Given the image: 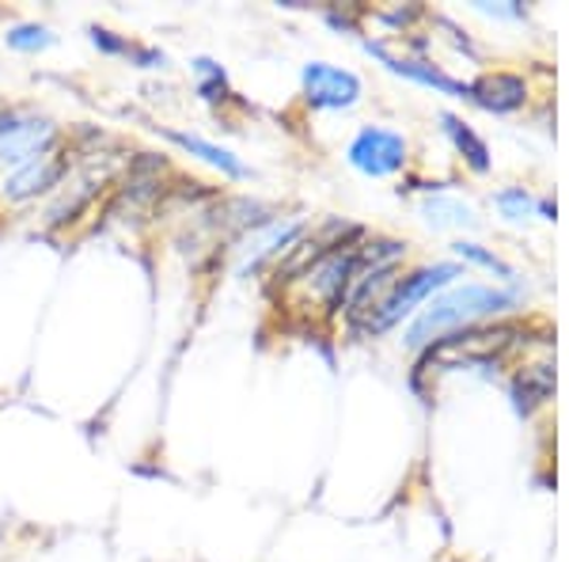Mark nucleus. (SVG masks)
I'll use <instances>...</instances> for the list:
<instances>
[{"instance_id": "13", "label": "nucleus", "mask_w": 569, "mask_h": 562, "mask_svg": "<svg viewBox=\"0 0 569 562\" xmlns=\"http://www.w3.org/2000/svg\"><path fill=\"white\" fill-rule=\"evenodd\" d=\"M421 214L433 228H460V225H479V217H475V209L467 206L460 198H429L426 206H421Z\"/></svg>"}, {"instance_id": "17", "label": "nucleus", "mask_w": 569, "mask_h": 562, "mask_svg": "<svg viewBox=\"0 0 569 562\" xmlns=\"http://www.w3.org/2000/svg\"><path fill=\"white\" fill-rule=\"evenodd\" d=\"M498 209L509 220H528L531 209H536V201H531V195L525 187H512V190H501L498 195Z\"/></svg>"}, {"instance_id": "16", "label": "nucleus", "mask_w": 569, "mask_h": 562, "mask_svg": "<svg viewBox=\"0 0 569 562\" xmlns=\"http://www.w3.org/2000/svg\"><path fill=\"white\" fill-rule=\"evenodd\" d=\"M452 252H456V255H460V259H463V263L486 266V270L501 274V278H512V266H505V263L498 259V255H493V252H486V247H479V244H463V239H460V244H456V247H452Z\"/></svg>"}, {"instance_id": "6", "label": "nucleus", "mask_w": 569, "mask_h": 562, "mask_svg": "<svg viewBox=\"0 0 569 562\" xmlns=\"http://www.w3.org/2000/svg\"><path fill=\"white\" fill-rule=\"evenodd\" d=\"M66 175H69V156L66 152L39 156V160L8 171V179L0 183V195H4L8 201H31V198L46 195V190L61 187Z\"/></svg>"}, {"instance_id": "14", "label": "nucleus", "mask_w": 569, "mask_h": 562, "mask_svg": "<svg viewBox=\"0 0 569 562\" xmlns=\"http://www.w3.org/2000/svg\"><path fill=\"white\" fill-rule=\"evenodd\" d=\"M4 42L20 53H39V50H50V46L58 42V34L42 23H16V27H8Z\"/></svg>"}, {"instance_id": "18", "label": "nucleus", "mask_w": 569, "mask_h": 562, "mask_svg": "<svg viewBox=\"0 0 569 562\" xmlns=\"http://www.w3.org/2000/svg\"><path fill=\"white\" fill-rule=\"evenodd\" d=\"M88 34H91V42H96L103 53H130V42L118 39V34H114V31H107V27H91Z\"/></svg>"}, {"instance_id": "19", "label": "nucleus", "mask_w": 569, "mask_h": 562, "mask_svg": "<svg viewBox=\"0 0 569 562\" xmlns=\"http://www.w3.org/2000/svg\"><path fill=\"white\" fill-rule=\"evenodd\" d=\"M130 58H133V66H141V69H163V66H168V53L152 50V46H130Z\"/></svg>"}, {"instance_id": "2", "label": "nucleus", "mask_w": 569, "mask_h": 562, "mask_svg": "<svg viewBox=\"0 0 569 562\" xmlns=\"http://www.w3.org/2000/svg\"><path fill=\"white\" fill-rule=\"evenodd\" d=\"M456 278H463V270L456 263H437V266H426V270L407 274V278H399L391 285L388 297L376 304V312L365 319L361 331L365 335H383V331H391L395 324H402L429 293L445 289V285H452Z\"/></svg>"}, {"instance_id": "5", "label": "nucleus", "mask_w": 569, "mask_h": 562, "mask_svg": "<svg viewBox=\"0 0 569 562\" xmlns=\"http://www.w3.org/2000/svg\"><path fill=\"white\" fill-rule=\"evenodd\" d=\"M305 96L319 110H346L361 99V80L350 69L311 61V66H305Z\"/></svg>"}, {"instance_id": "11", "label": "nucleus", "mask_w": 569, "mask_h": 562, "mask_svg": "<svg viewBox=\"0 0 569 562\" xmlns=\"http://www.w3.org/2000/svg\"><path fill=\"white\" fill-rule=\"evenodd\" d=\"M550 388H555V373H550L547 365L525 368V373L517 376V384H512V400H517V411L531 414L550 395Z\"/></svg>"}, {"instance_id": "4", "label": "nucleus", "mask_w": 569, "mask_h": 562, "mask_svg": "<svg viewBox=\"0 0 569 562\" xmlns=\"http://www.w3.org/2000/svg\"><path fill=\"white\" fill-rule=\"evenodd\" d=\"M346 156H350V164L361 175L383 179V175L402 171V164H407V141H402V134L383 130V126H365L350 141V152Z\"/></svg>"}, {"instance_id": "9", "label": "nucleus", "mask_w": 569, "mask_h": 562, "mask_svg": "<svg viewBox=\"0 0 569 562\" xmlns=\"http://www.w3.org/2000/svg\"><path fill=\"white\" fill-rule=\"evenodd\" d=\"M467 99H475V103L493 110V115H509V110L525 103V80L512 77V72H493V77L475 80Z\"/></svg>"}, {"instance_id": "8", "label": "nucleus", "mask_w": 569, "mask_h": 562, "mask_svg": "<svg viewBox=\"0 0 569 562\" xmlns=\"http://www.w3.org/2000/svg\"><path fill=\"white\" fill-rule=\"evenodd\" d=\"M365 50H369L372 58H380L383 66H388L391 72H399V77H410V80H418V85H429V88L445 91V96H460V99H467V91H471V85H460V80L445 77V72H440V69H433V66H426V61H410V58H391V53L383 50L380 42H365Z\"/></svg>"}, {"instance_id": "7", "label": "nucleus", "mask_w": 569, "mask_h": 562, "mask_svg": "<svg viewBox=\"0 0 569 562\" xmlns=\"http://www.w3.org/2000/svg\"><path fill=\"white\" fill-rule=\"evenodd\" d=\"M297 236H300L297 220H292V225H278V220H270V225L247 233V247H243V259H240V278H247L251 270H259V266L270 259V255L284 252V247H289Z\"/></svg>"}, {"instance_id": "15", "label": "nucleus", "mask_w": 569, "mask_h": 562, "mask_svg": "<svg viewBox=\"0 0 569 562\" xmlns=\"http://www.w3.org/2000/svg\"><path fill=\"white\" fill-rule=\"evenodd\" d=\"M194 72H198V96L206 99V103H224L228 99L224 69H220L213 58H194Z\"/></svg>"}, {"instance_id": "12", "label": "nucleus", "mask_w": 569, "mask_h": 562, "mask_svg": "<svg viewBox=\"0 0 569 562\" xmlns=\"http://www.w3.org/2000/svg\"><path fill=\"white\" fill-rule=\"evenodd\" d=\"M440 122H445V134L456 141V149L467 156V164H471L475 171H486L490 168V149H486V141L479 134L471 130L467 122H460L456 115H440Z\"/></svg>"}, {"instance_id": "3", "label": "nucleus", "mask_w": 569, "mask_h": 562, "mask_svg": "<svg viewBox=\"0 0 569 562\" xmlns=\"http://www.w3.org/2000/svg\"><path fill=\"white\" fill-rule=\"evenodd\" d=\"M58 126L50 118H31L20 110H0V168L16 171L39 156L58 152Z\"/></svg>"}, {"instance_id": "1", "label": "nucleus", "mask_w": 569, "mask_h": 562, "mask_svg": "<svg viewBox=\"0 0 569 562\" xmlns=\"http://www.w3.org/2000/svg\"><path fill=\"white\" fill-rule=\"evenodd\" d=\"M512 304H517V293L493 289V285H463V289H448V293H440L426 312H421L415 324H410L407 346L426 349V346H433L437 338L471 327L475 319H482V316H498V312L512 308Z\"/></svg>"}, {"instance_id": "10", "label": "nucleus", "mask_w": 569, "mask_h": 562, "mask_svg": "<svg viewBox=\"0 0 569 562\" xmlns=\"http://www.w3.org/2000/svg\"><path fill=\"white\" fill-rule=\"evenodd\" d=\"M163 137H168V141H176L179 149H187L190 156H198V160H206L209 168H217L220 175H228V179H247V175H251L240 156L220 149V145H213V141H206V137L182 134V130H163Z\"/></svg>"}]
</instances>
